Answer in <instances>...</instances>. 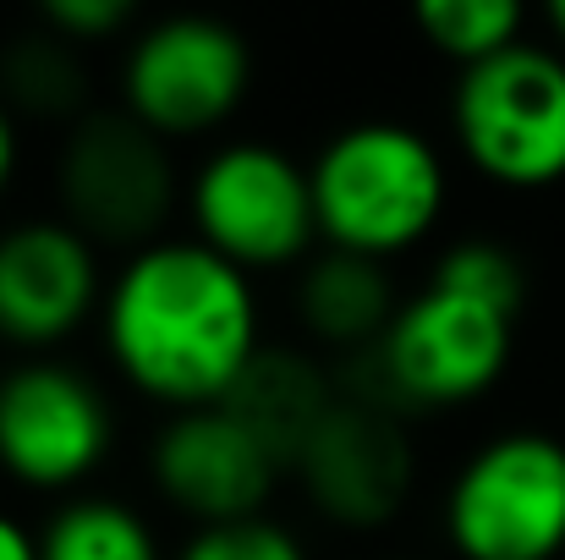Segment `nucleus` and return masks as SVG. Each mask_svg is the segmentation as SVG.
Here are the masks:
<instances>
[{"mask_svg":"<svg viewBox=\"0 0 565 560\" xmlns=\"http://www.w3.org/2000/svg\"><path fill=\"white\" fill-rule=\"evenodd\" d=\"M99 336L110 369L166 412L225 401L269 347L253 275L192 231L121 253L105 286Z\"/></svg>","mask_w":565,"mask_h":560,"instance_id":"nucleus-1","label":"nucleus"},{"mask_svg":"<svg viewBox=\"0 0 565 560\" xmlns=\"http://www.w3.org/2000/svg\"><path fill=\"white\" fill-rule=\"evenodd\" d=\"M313 203L324 247L395 258L417 247L450 203V166L445 149L401 116H358L335 127L313 160Z\"/></svg>","mask_w":565,"mask_h":560,"instance_id":"nucleus-2","label":"nucleus"},{"mask_svg":"<svg viewBox=\"0 0 565 560\" xmlns=\"http://www.w3.org/2000/svg\"><path fill=\"white\" fill-rule=\"evenodd\" d=\"M511 358H516L511 314L423 281L412 297H401L374 352L347 363L341 384L412 418L478 401L505 379Z\"/></svg>","mask_w":565,"mask_h":560,"instance_id":"nucleus-3","label":"nucleus"},{"mask_svg":"<svg viewBox=\"0 0 565 560\" xmlns=\"http://www.w3.org/2000/svg\"><path fill=\"white\" fill-rule=\"evenodd\" d=\"M182 203L192 236L247 275L302 270L324 247L308 160H297L269 138L214 144L192 166Z\"/></svg>","mask_w":565,"mask_h":560,"instance_id":"nucleus-4","label":"nucleus"},{"mask_svg":"<svg viewBox=\"0 0 565 560\" xmlns=\"http://www.w3.org/2000/svg\"><path fill=\"white\" fill-rule=\"evenodd\" d=\"M439 533L456 560H561L565 440L500 429L472 445L439 495Z\"/></svg>","mask_w":565,"mask_h":560,"instance_id":"nucleus-5","label":"nucleus"},{"mask_svg":"<svg viewBox=\"0 0 565 560\" xmlns=\"http://www.w3.org/2000/svg\"><path fill=\"white\" fill-rule=\"evenodd\" d=\"M450 138L494 187L544 192L565 182V50L511 44L450 88Z\"/></svg>","mask_w":565,"mask_h":560,"instance_id":"nucleus-6","label":"nucleus"},{"mask_svg":"<svg viewBox=\"0 0 565 560\" xmlns=\"http://www.w3.org/2000/svg\"><path fill=\"white\" fill-rule=\"evenodd\" d=\"M188 198L177 155L121 105H94L61 133L55 149V214L88 242L138 253L171 236V214Z\"/></svg>","mask_w":565,"mask_h":560,"instance_id":"nucleus-7","label":"nucleus"},{"mask_svg":"<svg viewBox=\"0 0 565 560\" xmlns=\"http://www.w3.org/2000/svg\"><path fill=\"white\" fill-rule=\"evenodd\" d=\"M253 88V44L231 17L160 11L121 44V110L166 144L220 133Z\"/></svg>","mask_w":565,"mask_h":560,"instance_id":"nucleus-8","label":"nucleus"},{"mask_svg":"<svg viewBox=\"0 0 565 560\" xmlns=\"http://www.w3.org/2000/svg\"><path fill=\"white\" fill-rule=\"evenodd\" d=\"M116 445L105 384L66 358H17L0 369V473L39 495H83V478Z\"/></svg>","mask_w":565,"mask_h":560,"instance_id":"nucleus-9","label":"nucleus"},{"mask_svg":"<svg viewBox=\"0 0 565 560\" xmlns=\"http://www.w3.org/2000/svg\"><path fill=\"white\" fill-rule=\"evenodd\" d=\"M291 478L330 528H390L417 489V445L406 434V412L341 384L335 412L308 434L291 462Z\"/></svg>","mask_w":565,"mask_h":560,"instance_id":"nucleus-10","label":"nucleus"},{"mask_svg":"<svg viewBox=\"0 0 565 560\" xmlns=\"http://www.w3.org/2000/svg\"><path fill=\"white\" fill-rule=\"evenodd\" d=\"M149 478L160 500L182 511L192 528H220V522L269 517V500L291 473L236 418L231 401H214L192 412H166L149 445Z\"/></svg>","mask_w":565,"mask_h":560,"instance_id":"nucleus-11","label":"nucleus"},{"mask_svg":"<svg viewBox=\"0 0 565 560\" xmlns=\"http://www.w3.org/2000/svg\"><path fill=\"white\" fill-rule=\"evenodd\" d=\"M105 247L61 214H22L0 225V341L44 358L105 308Z\"/></svg>","mask_w":565,"mask_h":560,"instance_id":"nucleus-12","label":"nucleus"},{"mask_svg":"<svg viewBox=\"0 0 565 560\" xmlns=\"http://www.w3.org/2000/svg\"><path fill=\"white\" fill-rule=\"evenodd\" d=\"M297 325L308 336V347L330 352V358H363L374 352L379 336L390 330L395 308H401V286L390 275L384 258L369 253H347V247H319L302 270H297Z\"/></svg>","mask_w":565,"mask_h":560,"instance_id":"nucleus-13","label":"nucleus"},{"mask_svg":"<svg viewBox=\"0 0 565 560\" xmlns=\"http://www.w3.org/2000/svg\"><path fill=\"white\" fill-rule=\"evenodd\" d=\"M225 401L236 406V418H242V423L286 462V473H291V462H297V451L308 445V434L335 412V401H341V373L324 363V352L280 341V347H264V352L253 358V369L242 373V384H236Z\"/></svg>","mask_w":565,"mask_h":560,"instance_id":"nucleus-14","label":"nucleus"},{"mask_svg":"<svg viewBox=\"0 0 565 560\" xmlns=\"http://www.w3.org/2000/svg\"><path fill=\"white\" fill-rule=\"evenodd\" d=\"M0 99L17 110V121H83L88 105V61L83 44L55 33L50 22H22L0 44Z\"/></svg>","mask_w":565,"mask_h":560,"instance_id":"nucleus-15","label":"nucleus"},{"mask_svg":"<svg viewBox=\"0 0 565 560\" xmlns=\"http://www.w3.org/2000/svg\"><path fill=\"white\" fill-rule=\"evenodd\" d=\"M44 560H171L154 522L121 495H66L39 522Z\"/></svg>","mask_w":565,"mask_h":560,"instance_id":"nucleus-16","label":"nucleus"},{"mask_svg":"<svg viewBox=\"0 0 565 560\" xmlns=\"http://www.w3.org/2000/svg\"><path fill=\"white\" fill-rule=\"evenodd\" d=\"M417 33L467 72V66L494 61L500 50L522 44L527 11L516 0H423L417 6Z\"/></svg>","mask_w":565,"mask_h":560,"instance_id":"nucleus-17","label":"nucleus"},{"mask_svg":"<svg viewBox=\"0 0 565 560\" xmlns=\"http://www.w3.org/2000/svg\"><path fill=\"white\" fill-rule=\"evenodd\" d=\"M428 286H445L456 297H472L483 308H500L511 319H522V303H527V264L494 242V236H456L434 270H428Z\"/></svg>","mask_w":565,"mask_h":560,"instance_id":"nucleus-18","label":"nucleus"},{"mask_svg":"<svg viewBox=\"0 0 565 560\" xmlns=\"http://www.w3.org/2000/svg\"><path fill=\"white\" fill-rule=\"evenodd\" d=\"M171 560H313L302 533L275 522V517H247V522H220V528H192L171 550Z\"/></svg>","mask_w":565,"mask_h":560,"instance_id":"nucleus-19","label":"nucleus"},{"mask_svg":"<svg viewBox=\"0 0 565 560\" xmlns=\"http://www.w3.org/2000/svg\"><path fill=\"white\" fill-rule=\"evenodd\" d=\"M39 22H50L55 33H66L72 44H99V39H116V33H132L138 28V6L132 0H44L39 6Z\"/></svg>","mask_w":565,"mask_h":560,"instance_id":"nucleus-20","label":"nucleus"},{"mask_svg":"<svg viewBox=\"0 0 565 560\" xmlns=\"http://www.w3.org/2000/svg\"><path fill=\"white\" fill-rule=\"evenodd\" d=\"M0 560H44L39 556V528H28L6 506H0Z\"/></svg>","mask_w":565,"mask_h":560,"instance_id":"nucleus-21","label":"nucleus"},{"mask_svg":"<svg viewBox=\"0 0 565 560\" xmlns=\"http://www.w3.org/2000/svg\"><path fill=\"white\" fill-rule=\"evenodd\" d=\"M17 166H22V121L0 99V198H6V187L17 182Z\"/></svg>","mask_w":565,"mask_h":560,"instance_id":"nucleus-22","label":"nucleus"},{"mask_svg":"<svg viewBox=\"0 0 565 560\" xmlns=\"http://www.w3.org/2000/svg\"><path fill=\"white\" fill-rule=\"evenodd\" d=\"M550 28H555V39L565 44V0H555V6H550Z\"/></svg>","mask_w":565,"mask_h":560,"instance_id":"nucleus-23","label":"nucleus"}]
</instances>
